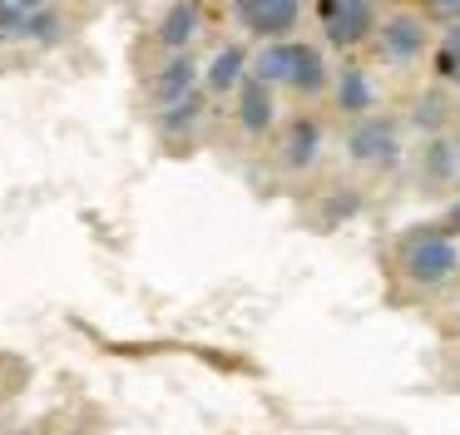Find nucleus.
<instances>
[{"label":"nucleus","instance_id":"obj_20","mask_svg":"<svg viewBox=\"0 0 460 435\" xmlns=\"http://www.w3.org/2000/svg\"><path fill=\"white\" fill-rule=\"evenodd\" d=\"M456 144H460V124H456Z\"/></svg>","mask_w":460,"mask_h":435},{"label":"nucleus","instance_id":"obj_2","mask_svg":"<svg viewBox=\"0 0 460 435\" xmlns=\"http://www.w3.org/2000/svg\"><path fill=\"white\" fill-rule=\"evenodd\" d=\"M456 267H460V247H456V237L440 233V227H416V233L401 237V272L416 287L446 282Z\"/></svg>","mask_w":460,"mask_h":435},{"label":"nucleus","instance_id":"obj_8","mask_svg":"<svg viewBox=\"0 0 460 435\" xmlns=\"http://www.w3.org/2000/svg\"><path fill=\"white\" fill-rule=\"evenodd\" d=\"M243 69H248V49H243V45H223L218 55H213L208 75H203V94H233V89L248 79Z\"/></svg>","mask_w":460,"mask_h":435},{"label":"nucleus","instance_id":"obj_12","mask_svg":"<svg viewBox=\"0 0 460 435\" xmlns=\"http://www.w3.org/2000/svg\"><path fill=\"white\" fill-rule=\"evenodd\" d=\"M317 154H322V124L317 119H297V124L288 129V148H282L288 168H312Z\"/></svg>","mask_w":460,"mask_h":435},{"label":"nucleus","instance_id":"obj_6","mask_svg":"<svg viewBox=\"0 0 460 435\" xmlns=\"http://www.w3.org/2000/svg\"><path fill=\"white\" fill-rule=\"evenodd\" d=\"M233 20L258 40H282L302 20V0H233Z\"/></svg>","mask_w":460,"mask_h":435},{"label":"nucleus","instance_id":"obj_11","mask_svg":"<svg viewBox=\"0 0 460 435\" xmlns=\"http://www.w3.org/2000/svg\"><path fill=\"white\" fill-rule=\"evenodd\" d=\"M460 173V144L446 134H430V144L420 148V178L426 183H450Z\"/></svg>","mask_w":460,"mask_h":435},{"label":"nucleus","instance_id":"obj_4","mask_svg":"<svg viewBox=\"0 0 460 435\" xmlns=\"http://www.w3.org/2000/svg\"><path fill=\"white\" fill-rule=\"evenodd\" d=\"M371 40H376V55L386 59V65H416V59L430 49L426 20H420V15H406V10L376 20V35H371Z\"/></svg>","mask_w":460,"mask_h":435},{"label":"nucleus","instance_id":"obj_7","mask_svg":"<svg viewBox=\"0 0 460 435\" xmlns=\"http://www.w3.org/2000/svg\"><path fill=\"white\" fill-rule=\"evenodd\" d=\"M238 124H243V134H268L272 129V114H278V104H272V84H262V79H243L238 89Z\"/></svg>","mask_w":460,"mask_h":435},{"label":"nucleus","instance_id":"obj_17","mask_svg":"<svg viewBox=\"0 0 460 435\" xmlns=\"http://www.w3.org/2000/svg\"><path fill=\"white\" fill-rule=\"evenodd\" d=\"M436 15H446V20H460V0H426Z\"/></svg>","mask_w":460,"mask_h":435},{"label":"nucleus","instance_id":"obj_3","mask_svg":"<svg viewBox=\"0 0 460 435\" xmlns=\"http://www.w3.org/2000/svg\"><path fill=\"white\" fill-rule=\"evenodd\" d=\"M317 20L332 49H357L376 35V0H317Z\"/></svg>","mask_w":460,"mask_h":435},{"label":"nucleus","instance_id":"obj_13","mask_svg":"<svg viewBox=\"0 0 460 435\" xmlns=\"http://www.w3.org/2000/svg\"><path fill=\"white\" fill-rule=\"evenodd\" d=\"M337 109L341 114H367L371 104H376V89H371V79L361 75V69H341L337 75Z\"/></svg>","mask_w":460,"mask_h":435},{"label":"nucleus","instance_id":"obj_5","mask_svg":"<svg viewBox=\"0 0 460 435\" xmlns=\"http://www.w3.org/2000/svg\"><path fill=\"white\" fill-rule=\"evenodd\" d=\"M347 154L361 168H391L401 158V124L396 119H361L347 134Z\"/></svg>","mask_w":460,"mask_h":435},{"label":"nucleus","instance_id":"obj_14","mask_svg":"<svg viewBox=\"0 0 460 435\" xmlns=\"http://www.w3.org/2000/svg\"><path fill=\"white\" fill-rule=\"evenodd\" d=\"M436 69H440V79L446 84H456L460 89V20L440 35V45H436Z\"/></svg>","mask_w":460,"mask_h":435},{"label":"nucleus","instance_id":"obj_16","mask_svg":"<svg viewBox=\"0 0 460 435\" xmlns=\"http://www.w3.org/2000/svg\"><path fill=\"white\" fill-rule=\"evenodd\" d=\"M446 114H450V104H446L440 89H430L426 99H416V124L426 129V134H440V129H446Z\"/></svg>","mask_w":460,"mask_h":435},{"label":"nucleus","instance_id":"obj_19","mask_svg":"<svg viewBox=\"0 0 460 435\" xmlns=\"http://www.w3.org/2000/svg\"><path fill=\"white\" fill-rule=\"evenodd\" d=\"M446 227H450V233H460V198L450 203V213H446Z\"/></svg>","mask_w":460,"mask_h":435},{"label":"nucleus","instance_id":"obj_15","mask_svg":"<svg viewBox=\"0 0 460 435\" xmlns=\"http://www.w3.org/2000/svg\"><path fill=\"white\" fill-rule=\"evenodd\" d=\"M199 109H203V89H193V94H183L179 104H169V109H164V114H159V124L169 129V134H183V129H193Z\"/></svg>","mask_w":460,"mask_h":435},{"label":"nucleus","instance_id":"obj_9","mask_svg":"<svg viewBox=\"0 0 460 435\" xmlns=\"http://www.w3.org/2000/svg\"><path fill=\"white\" fill-rule=\"evenodd\" d=\"M199 25H203L199 0H179V5H169L159 20V45L164 49H189V40L199 35Z\"/></svg>","mask_w":460,"mask_h":435},{"label":"nucleus","instance_id":"obj_18","mask_svg":"<svg viewBox=\"0 0 460 435\" xmlns=\"http://www.w3.org/2000/svg\"><path fill=\"white\" fill-rule=\"evenodd\" d=\"M0 10H40V0H0Z\"/></svg>","mask_w":460,"mask_h":435},{"label":"nucleus","instance_id":"obj_1","mask_svg":"<svg viewBox=\"0 0 460 435\" xmlns=\"http://www.w3.org/2000/svg\"><path fill=\"white\" fill-rule=\"evenodd\" d=\"M252 79L297 89L302 99H312V94L327 89V59H322L317 45H302V40H272V45L258 49V59H252Z\"/></svg>","mask_w":460,"mask_h":435},{"label":"nucleus","instance_id":"obj_10","mask_svg":"<svg viewBox=\"0 0 460 435\" xmlns=\"http://www.w3.org/2000/svg\"><path fill=\"white\" fill-rule=\"evenodd\" d=\"M193 79H199V69H193V59L179 49V55L154 75V99H159V109H169V104H179L183 94H193V89H199Z\"/></svg>","mask_w":460,"mask_h":435}]
</instances>
